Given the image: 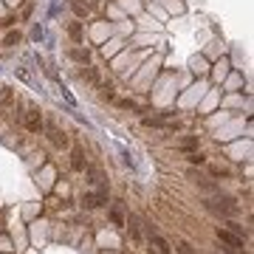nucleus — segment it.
<instances>
[{
    "mask_svg": "<svg viewBox=\"0 0 254 254\" xmlns=\"http://www.w3.org/2000/svg\"><path fill=\"white\" fill-rule=\"evenodd\" d=\"M82 203H85L88 209H99V206H105V203H108V192H105V190L85 192V195H82Z\"/></svg>",
    "mask_w": 254,
    "mask_h": 254,
    "instance_id": "obj_3",
    "label": "nucleus"
},
{
    "mask_svg": "<svg viewBox=\"0 0 254 254\" xmlns=\"http://www.w3.org/2000/svg\"><path fill=\"white\" fill-rule=\"evenodd\" d=\"M43 127H46V133H48V138H51V144L54 147H68V136H65L54 122H43Z\"/></svg>",
    "mask_w": 254,
    "mask_h": 254,
    "instance_id": "obj_2",
    "label": "nucleus"
},
{
    "mask_svg": "<svg viewBox=\"0 0 254 254\" xmlns=\"http://www.w3.org/2000/svg\"><path fill=\"white\" fill-rule=\"evenodd\" d=\"M110 220H113V223H116V226H122V223H125V218H122V215H119L116 209H110Z\"/></svg>",
    "mask_w": 254,
    "mask_h": 254,
    "instance_id": "obj_19",
    "label": "nucleus"
},
{
    "mask_svg": "<svg viewBox=\"0 0 254 254\" xmlns=\"http://www.w3.org/2000/svg\"><path fill=\"white\" fill-rule=\"evenodd\" d=\"M209 173L215 178H229V170H220V167H209Z\"/></svg>",
    "mask_w": 254,
    "mask_h": 254,
    "instance_id": "obj_15",
    "label": "nucleus"
},
{
    "mask_svg": "<svg viewBox=\"0 0 254 254\" xmlns=\"http://www.w3.org/2000/svg\"><path fill=\"white\" fill-rule=\"evenodd\" d=\"M71 9H73L76 17H88V14H91V9H88L85 3H79V0H71Z\"/></svg>",
    "mask_w": 254,
    "mask_h": 254,
    "instance_id": "obj_8",
    "label": "nucleus"
},
{
    "mask_svg": "<svg viewBox=\"0 0 254 254\" xmlns=\"http://www.w3.org/2000/svg\"><path fill=\"white\" fill-rule=\"evenodd\" d=\"M17 40H20V34H17V31H9V34H6V40H3V43H6V46H14Z\"/></svg>",
    "mask_w": 254,
    "mask_h": 254,
    "instance_id": "obj_17",
    "label": "nucleus"
},
{
    "mask_svg": "<svg viewBox=\"0 0 254 254\" xmlns=\"http://www.w3.org/2000/svg\"><path fill=\"white\" fill-rule=\"evenodd\" d=\"M229 232H235L237 237H246V232H243V226L240 223H235V220H229Z\"/></svg>",
    "mask_w": 254,
    "mask_h": 254,
    "instance_id": "obj_13",
    "label": "nucleus"
},
{
    "mask_svg": "<svg viewBox=\"0 0 254 254\" xmlns=\"http://www.w3.org/2000/svg\"><path fill=\"white\" fill-rule=\"evenodd\" d=\"M68 34H71V40H73V43H82V37H85V31H82V26H79V23H71V26H68Z\"/></svg>",
    "mask_w": 254,
    "mask_h": 254,
    "instance_id": "obj_9",
    "label": "nucleus"
},
{
    "mask_svg": "<svg viewBox=\"0 0 254 254\" xmlns=\"http://www.w3.org/2000/svg\"><path fill=\"white\" fill-rule=\"evenodd\" d=\"M82 76H85V79H91L93 85H99V73L93 71V68H85V71H82Z\"/></svg>",
    "mask_w": 254,
    "mask_h": 254,
    "instance_id": "obj_12",
    "label": "nucleus"
},
{
    "mask_svg": "<svg viewBox=\"0 0 254 254\" xmlns=\"http://www.w3.org/2000/svg\"><path fill=\"white\" fill-rule=\"evenodd\" d=\"M206 206L209 209H215V212H220L223 218H235L237 212V203H235V198H226V195H220V198H215V200H206Z\"/></svg>",
    "mask_w": 254,
    "mask_h": 254,
    "instance_id": "obj_1",
    "label": "nucleus"
},
{
    "mask_svg": "<svg viewBox=\"0 0 254 254\" xmlns=\"http://www.w3.org/2000/svg\"><path fill=\"white\" fill-rule=\"evenodd\" d=\"M218 240L232 246V249H240V246H243V237H237L235 232H229V229H218Z\"/></svg>",
    "mask_w": 254,
    "mask_h": 254,
    "instance_id": "obj_5",
    "label": "nucleus"
},
{
    "mask_svg": "<svg viewBox=\"0 0 254 254\" xmlns=\"http://www.w3.org/2000/svg\"><path fill=\"white\" fill-rule=\"evenodd\" d=\"M11 102H14V93H11V88H3V105L9 108Z\"/></svg>",
    "mask_w": 254,
    "mask_h": 254,
    "instance_id": "obj_14",
    "label": "nucleus"
},
{
    "mask_svg": "<svg viewBox=\"0 0 254 254\" xmlns=\"http://www.w3.org/2000/svg\"><path fill=\"white\" fill-rule=\"evenodd\" d=\"M150 243L158 249V254H170V252H173V249H170V243H167V240H164L158 232H153V235H150Z\"/></svg>",
    "mask_w": 254,
    "mask_h": 254,
    "instance_id": "obj_7",
    "label": "nucleus"
},
{
    "mask_svg": "<svg viewBox=\"0 0 254 254\" xmlns=\"http://www.w3.org/2000/svg\"><path fill=\"white\" fill-rule=\"evenodd\" d=\"M85 178H88V184H91V187H102V184H105V175H102L96 167H91V164L85 167Z\"/></svg>",
    "mask_w": 254,
    "mask_h": 254,
    "instance_id": "obj_6",
    "label": "nucleus"
},
{
    "mask_svg": "<svg viewBox=\"0 0 254 254\" xmlns=\"http://www.w3.org/2000/svg\"><path fill=\"white\" fill-rule=\"evenodd\" d=\"M181 150H198V136H187L181 141Z\"/></svg>",
    "mask_w": 254,
    "mask_h": 254,
    "instance_id": "obj_11",
    "label": "nucleus"
},
{
    "mask_svg": "<svg viewBox=\"0 0 254 254\" xmlns=\"http://www.w3.org/2000/svg\"><path fill=\"white\" fill-rule=\"evenodd\" d=\"M190 161H192V164H206V155H203V153H192Z\"/></svg>",
    "mask_w": 254,
    "mask_h": 254,
    "instance_id": "obj_18",
    "label": "nucleus"
},
{
    "mask_svg": "<svg viewBox=\"0 0 254 254\" xmlns=\"http://www.w3.org/2000/svg\"><path fill=\"white\" fill-rule=\"evenodd\" d=\"M178 254H195V252H192V246L187 243V240H181V243H178Z\"/></svg>",
    "mask_w": 254,
    "mask_h": 254,
    "instance_id": "obj_16",
    "label": "nucleus"
},
{
    "mask_svg": "<svg viewBox=\"0 0 254 254\" xmlns=\"http://www.w3.org/2000/svg\"><path fill=\"white\" fill-rule=\"evenodd\" d=\"M85 167H88V161H85L82 147H73V150H71V170H73V173H85Z\"/></svg>",
    "mask_w": 254,
    "mask_h": 254,
    "instance_id": "obj_4",
    "label": "nucleus"
},
{
    "mask_svg": "<svg viewBox=\"0 0 254 254\" xmlns=\"http://www.w3.org/2000/svg\"><path fill=\"white\" fill-rule=\"evenodd\" d=\"M71 60H76V63H88L91 54H88V51H82V48H71Z\"/></svg>",
    "mask_w": 254,
    "mask_h": 254,
    "instance_id": "obj_10",
    "label": "nucleus"
}]
</instances>
